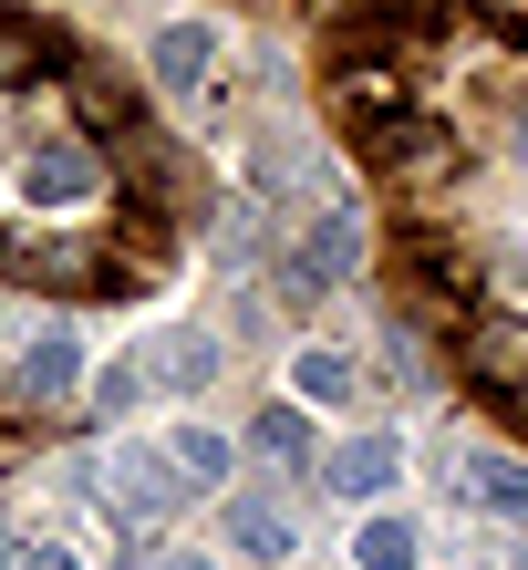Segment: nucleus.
Returning a JSON list of instances; mask_svg holds the SVG:
<instances>
[{
    "instance_id": "2eb2a0df",
    "label": "nucleus",
    "mask_w": 528,
    "mask_h": 570,
    "mask_svg": "<svg viewBox=\"0 0 528 570\" xmlns=\"http://www.w3.org/2000/svg\"><path fill=\"white\" fill-rule=\"evenodd\" d=\"M352 560H362V570H415L425 540H415V519H362V529H352Z\"/></svg>"
},
{
    "instance_id": "b1692460",
    "label": "nucleus",
    "mask_w": 528,
    "mask_h": 570,
    "mask_svg": "<svg viewBox=\"0 0 528 570\" xmlns=\"http://www.w3.org/2000/svg\"><path fill=\"white\" fill-rule=\"evenodd\" d=\"M0 156H11V136H0Z\"/></svg>"
},
{
    "instance_id": "f257e3e1",
    "label": "nucleus",
    "mask_w": 528,
    "mask_h": 570,
    "mask_svg": "<svg viewBox=\"0 0 528 570\" xmlns=\"http://www.w3.org/2000/svg\"><path fill=\"white\" fill-rule=\"evenodd\" d=\"M93 488H104V519H124V529H156L187 509V478L167 466V446H136V435L93 456Z\"/></svg>"
},
{
    "instance_id": "f3484780",
    "label": "nucleus",
    "mask_w": 528,
    "mask_h": 570,
    "mask_svg": "<svg viewBox=\"0 0 528 570\" xmlns=\"http://www.w3.org/2000/svg\"><path fill=\"white\" fill-rule=\"evenodd\" d=\"M31 73H52V42H42V31H31L21 11H0V94H11V83H31Z\"/></svg>"
},
{
    "instance_id": "0eeeda50",
    "label": "nucleus",
    "mask_w": 528,
    "mask_h": 570,
    "mask_svg": "<svg viewBox=\"0 0 528 570\" xmlns=\"http://www.w3.org/2000/svg\"><path fill=\"white\" fill-rule=\"evenodd\" d=\"M467 374L498 384L508 405L528 394V322H518V312H477V322H467Z\"/></svg>"
},
{
    "instance_id": "1a4fd4ad",
    "label": "nucleus",
    "mask_w": 528,
    "mask_h": 570,
    "mask_svg": "<svg viewBox=\"0 0 528 570\" xmlns=\"http://www.w3.org/2000/svg\"><path fill=\"white\" fill-rule=\"evenodd\" d=\"M146 73L167 83V94H208V83H218V31H208V21H167V31L146 42Z\"/></svg>"
},
{
    "instance_id": "393cba45",
    "label": "nucleus",
    "mask_w": 528,
    "mask_h": 570,
    "mask_svg": "<svg viewBox=\"0 0 528 570\" xmlns=\"http://www.w3.org/2000/svg\"><path fill=\"white\" fill-rule=\"evenodd\" d=\"M518 405H528V394H518Z\"/></svg>"
},
{
    "instance_id": "f8f14e48",
    "label": "nucleus",
    "mask_w": 528,
    "mask_h": 570,
    "mask_svg": "<svg viewBox=\"0 0 528 570\" xmlns=\"http://www.w3.org/2000/svg\"><path fill=\"white\" fill-rule=\"evenodd\" d=\"M218 363H228L218 332H167V343L146 353V384L156 394H197V384H218Z\"/></svg>"
},
{
    "instance_id": "f03ea898",
    "label": "nucleus",
    "mask_w": 528,
    "mask_h": 570,
    "mask_svg": "<svg viewBox=\"0 0 528 570\" xmlns=\"http://www.w3.org/2000/svg\"><path fill=\"white\" fill-rule=\"evenodd\" d=\"M342 281H362V218L352 208H321L301 239L280 249V301H301V312H311V301L342 291Z\"/></svg>"
},
{
    "instance_id": "5701e85b",
    "label": "nucleus",
    "mask_w": 528,
    "mask_h": 570,
    "mask_svg": "<svg viewBox=\"0 0 528 570\" xmlns=\"http://www.w3.org/2000/svg\"><path fill=\"white\" fill-rule=\"evenodd\" d=\"M508 570H528V540H518V560H508Z\"/></svg>"
},
{
    "instance_id": "ddd939ff",
    "label": "nucleus",
    "mask_w": 528,
    "mask_h": 570,
    "mask_svg": "<svg viewBox=\"0 0 528 570\" xmlns=\"http://www.w3.org/2000/svg\"><path fill=\"white\" fill-rule=\"evenodd\" d=\"M352 353H332V343H301L290 353V405H352Z\"/></svg>"
},
{
    "instance_id": "412c9836",
    "label": "nucleus",
    "mask_w": 528,
    "mask_h": 570,
    "mask_svg": "<svg viewBox=\"0 0 528 570\" xmlns=\"http://www.w3.org/2000/svg\"><path fill=\"white\" fill-rule=\"evenodd\" d=\"M11 560H21V540H11V519H0V570H11Z\"/></svg>"
},
{
    "instance_id": "4be33fe9",
    "label": "nucleus",
    "mask_w": 528,
    "mask_h": 570,
    "mask_svg": "<svg viewBox=\"0 0 528 570\" xmlns=\"http://www.w3.org/2000/svg\"><path fill=\"white\" fill-rule=\"evenodd\" d=\"M167 570H218V560H167Z\"/></svg>"
},
{
    "instance_id": "aec40b11",
    "label": "nucleus",
    "mask_w": 528,
    "mask_h": 570,
    "mask_svg": "<svg viewBox=\"0 0 528 570\" xmlns=\"http://www.w3.org/2000/svg\"><path fill=\"white\" fill-rule=\"evenodd\" d=\"M11 570H83V560H73V550H62V540H52V550H21Z\"/></svg>"
},
{
    "instance_id": "dca6fc26",
    "label": "nucleus",
    "mask_w": 528,
    "mask_h": 570,
    "mask_svg": "<svg viewBox=\"0 0 528 570\" xmlns=\"http://www.w3.org/2000/svg\"><path fill=\"white\" fill-rule=\"evenodd\" d=\"M249 446L270 456V466H311V415L301 405H270V415L249 425Z\"/></svg>"
},
{
    "instance_id": "a211bd4d",
    "label": "nucleus",
    "mask_w": 528,
    "mask_h": 570,
    "mask_svg": "<svg viewBox=\"0 0 528 570\" xmlns=\"http://www.w3.org/2000/svg\"><path fill=\"white\" fill-rule=\"evenodd\" d=\"M146 353H124V363H104V374H93V405H104V415H124V405H146Z\"/></svg>"
},
{
    "instance_id": "9b49d317",
    "label": "nucleus",
    "mask_w": 528,
    "mask_h": 570,
    "mask_svg": "<svg viewBox=\"0 0 528 570\" xmlns=\"http://www.w3.org/2000/svg\"><path fill=\"white\" fill-rule=\"evenodd\" d=\"M167 466L187 478V498H197V488H228V478H239V435L187 415V425H167Z\"/></svg>"
},
{
    "instance_id": "6e6552de",
    "label": "nucleus",
    "mask_w": 528,
    "mask_h": 570,
    "mask_svg": "<svg viewBox=\"0 0 528 570\" xmlns=\"http://www.w3.org/2000/svg\"><path fill=\"white\" fill-rule=\"evenodd\" d=\"M83 384V343H73V332H31V343H21V363H11V394H21V405H62V394H73Z\"/></svg>"
},
{
    "instance_id": "6ab92c4d",
    "label": "nucleus",
    "mask_w": 528,
    "mask_h": 570,
    "mask_svg": "<svg viewBox=\"0 0 528 570\" xmlns=\"http://www.w3.org/2000/svg\"><path fill=\"white\" fill-rule=\"evenodd\" d=\"M342 105H362V115H393V73H373V62H342Z\"/></svg>"
},
{
    "instance_id": "20e7f679",
    "label": "nucleus",
    "mask_w": 528,
    "mask_h": 570,
    "mask_svg": "<svg viewBox=\"0 0 528 570\" xmlns=\"http://www.w3.org/2000/svg\"><path fill=\"white\" fill-rule=\"evenodd\" d=\"M93 187H104V156H93L83 136H52V146L21 156V197L31 208H83Z\"/></svg>"
},
{
    "instance_id": "9d476101",
    "label": "nucleus",
    "mask_w": 528,
    "mask_h": 570,
    "mask_svg": "<svg viewBox=\"0 0 528 570\" xmlns=\"http://www.w3.org/2000/svg\"><path fill=\"white\" fill-rule=\"evenodd\" d=\"M373 166H383V177H446V166H456V136H446V125H425V115H383L373 125Z\"/></svg>"
},
{
    "instance_id": "423d86ee",
    "label": "nucleus",
    "mask_w": 528,
    "mask_h": 570,
    "mask_svg": "<svg viewBox=\"0 0 528 570\" xmlns=\"http://www.w3.org/2000/svg\"><path fill=\"white\" fill-rule=\"evenodd\" d=\"M393 478H405V435H383V425H362V435H342L321 456V488L332 498H383Z\"/></svg>"
},
{
    "instance_id": "4468645a",
    "label": "nucleus",
    "mask_w": 528,
    "mask_h": 570,
    "mask_svg": "<svg viewBox=\"0 0 528 570\" xmlns=\"http://www.w3.org/2000/svg\"><path fill=\"white\" fill-rule=\"evenodd\" d=\"M228 550L239 560H290V509L280 498H239L228 509Z\"/></svg>"
},
{
    "instance_id": "39448f33",
    "label": "nucleus",
    "mask_w": 528,
    "mask_h": 570,
    "mask_svg": "<svg viewBox=\"0 0 528 570\" xmlns=\"http://www.w3.org/2000/svg\"><path fill=\"white\" fill-rule=\"evenodd\" d=\"M456 498H467L477 519H508V529H528V456L467 446V456H456Z\"/></svg>"
},
{
    "instance_id": "7ed1b4c3",
    "label": "nucleus",
    "mask_w": 528,
    "mask_h": 570,
    "mask_svg": "<svg viewBox=\"0 0 528 570\" xmlns=\"http://www.w3.org/2000/svg\"><path fill=\"white\" fill-rule=\"evenodd\" d=\"M104 249H83V239H42V228H11L0 239V271L31 281V291H104V271H93Z\"/></svg>"
}]
</instances>
